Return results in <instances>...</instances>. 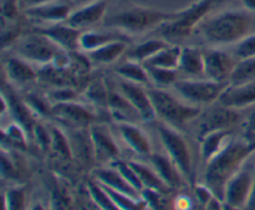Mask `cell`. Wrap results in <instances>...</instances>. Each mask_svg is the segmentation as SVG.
Returning <instances> with one entry per match:
<instances>
[{
    "instance_id": "obj_17",
    "label": "cell",
    "mask_w": 255,
    "mask_h": 210,
    "mask_svg": "<svg viewBox=\"0 0 255 210\" xmlns=\"http://www.w3.org/2000/svg\"><path fill=\"white\" fill-rule=\"evenodd\" d=\"M106 10L107 0H96V1L81 5L76 10H72L66 22L79 30L86 29L101 21L105 17Z\"/></svg>"
},
{
    "instance_id": "obj_7",
    "label": "cell",
    "mask_w": 255,
    "mask_h": 210,
    "mask_svg": "<svg viewBox=\"0 0 255 210\" xmlns=\"http://www.w3.org/2000/svg\"><path fill=\"white\" fill-rule=\"evenodd\" d=\"M15 51L16 56L26 60L30 64L42 67L51 64L57 54L64 50L60 49L49 37L36 31L20 37L15 45Z\"/></svg>"
},
{
    "instance_id": "obj_18",
    "label": "cell",
    "mask_w": 255,
    "mask_h": 210,
    "mask_svg": "<svg viewBox=\"0 0 255 210\" xmlns=\"http://www.w3.org/2000/svg\"><path fill=\"white\" fill-rule=\"evenodd\" d=\"M107 111L117 123H137L142 121L137 109L119 90L110 89Z\"/></svg>"
},
{
    "instance_id": "obj_5",
    "label": "cell",
    "mask_w": 255,
    "mask_h": 210,
    "mask_svg": "<svg viewBox=\"0 0 255 210\" xmlns=\"http://www.w3.org/2000/svg\"><path fill=\"white\" fill-rule=\"evenodd\" d=\"M216 6L213 0H198L187 9L176 11V16L158 27L164 40L183 39L189 36L204 20L206 15Z\"/></svg>"
},
{
    "instance_id": "obj_49",
    "label": "cell",
    "mask_w": 255,
    "mask_h": 210,
    "mask_svg": "<svg viewBox=\"0 0 255 210\" xmlns=\"http://www.w3.org/2000/svg\"><path fill=\"white\" fill-rule=\"evenodd\" d=\"M252 111L249 112L247 116L246 121H244V128H246V133L255 134V105L252 106Z\"/></svg>"
},
{
    "instance_id": "obj_38",
    "label": "cell",
    "mask_w": 255,
    "mask_h": 210,
    "mask_svg": "<svg viewBox=\"0 0 255 210\" xmlns=\"http://www.w3.org/2000/svg\"><path fill=\"white\" fill-rule=\"evenodd\" d=\"M141 196L151 210H176L174 201L168 198V194L153 189H143Z\"/></svg>"
},
{
    "instance_id": "obj_44",
    "label": "cell",
    "mask_w": 255,
    "mask_h": 210,
    "mask_svg": "<svg viewBox=\"0 0 255 210\" xmlns=\"http://www.w3.org/2000/svg\"><path fill=\"white\" fill-rule=\"evenodd\" d=\"M111 166H114L115 168H116L117 171L122 174V176H124V178L126 179V181L128 182V183L131 184L134 189H137L139 193L143 191V187H142V183H141V181H139L138 176H137L136 172H134V169L132 168L131 164H129L128 162H124V161H120V159H117V161L112 162Z\"/></svg>"
},
{
    "instance_id": "obj_55",
    "label": "cell",
    "mask_w": 255,
    "mask_h": 210,
    "mask_svg": "<svg viewBox=\"0 0 255 210\" xmlns=\"http://www.w3.org/2000/svg\"><path fill=\"white\" fill-rule=\"evenodd\" d=\"M223 210H241V209L236 208V207H232V206H229V204L224 203V202H223Z\"/></svg>"
},
{
    "instance_id": "obj_8",
    "label": "cell",
    "mask_w": 255,
    "mask_h": 210,
    "mask_svg": "<svg viewBox=\"0 0 255 210\" xmlns=\"http://www.w3.org/2000/svg\"><path fill=\"white\" fill-rule=\"evenodd\" d=\"M227 86L228 84L214 82L206 79L178 80L172 87L187 104L202 107L204 105H213L218 101Z\"/></svg>"
},
{
    "instance_id": "obj_24",
    "label": "cell",
    "mask_w": 255,
    "mask_h": 210,
    "mask_svg": "<svg viewBox=\"0 0 255 210\" xmlns=\"http://www.w3.org/2000/svg\"><path fill=\"white\" fill-rule=\"evenodd\" d=\"M148 158L149 161H151L153 169L157 172V174L161 177L162 181H163L172 191L181 188L182 184H183L184 178L181 174V172L178 171V168L176 167V164H174L168 157L152 153Z\"/></svg>"
},
{
    "instance_id": "obj_41",
    "label": "cell",
    "mask_w": 255,
    "mask_h": 210,
    "mask_svg": "<svg viewBox=\"0 0 255 210\" xmlns=\"http://www.w3.org/2000/svg\"><path fill=\"white\" fill-rule=\"evenodd\" d=\"M27 138L29 136L25 129L16 122H12L6 128L2 129V139H7L12 146H16L17 148H26Z\"/></svg>"
},
{
    "instance_id": "obj_13",
    "label": "cell",
    "mask_w": 255,
    "mask_h": 210,
    "mask_svg": "<svg viewBox=\"0 0 255 210\" xmlns=\"http://www.w3.org/2000/svg\"><path fill=\"white\" fill-rule=\"evenodd\" d=\"M117 90L126 97L129 104L137 109V112L141 116L142 121L149 122L157 118L156 111L152 105L151 97H149L148 90L144 89V86L132 82L125 81L120 79L117 84Z\"/></svg>"
},
{
    "instance_id": "obj_15",
    "label": "cell",
    "mask_w": 255,
    "mask_h": 210,
    "mask_svg": "<svg viewBox=\"0 0 255 210\" xmlns=\"http://www.w3.org/2000/svg\"><path fill=\"white\" fill-rule=\"evenodd\" d=\"M37 32L49 37L54 44L66 52H75L80 50V37L82 31L66 22L49 24L45 27L36 29Z\"/></svg>"
},
{
    "instance_id": "obj_57",
    "label": "cell",
    "mask_w": 255,
    "mask_h": 210,
    "mask_svg": "<svg viewBox=\"0 0 255 210\" xmlns=\"http://www.w3.org/2000/svg\"><path fill=\"white\" fill-rule=\"evenodd\" d=\"M224 1H227V0H213L214 5H218V4H222V2H224Z\"/></svg>"
},
{
    "instance_id": "obj_3",
    "label": "cell",
    "mask_w": 255,
    "mask_h": 210,
    "mask_svg": "<svg viewBox=\"0 0 255 210\" xmlns=\"http://www.w3.org/2000/svg\"><path fill=\"white\" fill-rule=\"evenodd\" d=\"M148 94L157 118L174 128L186 126L188 122L198 118L202 113V107L187 104L183 100L181 101L164 89L152 87L148 90Z\"/></svg>"
},
{
    "instance_id": "obj_34",
    "label": "cell",
    "mask_w": 255,
    "mask_h": 210,
    "mask_svg": "<svg viewBox=\"0 0 255 210\" xmlns=\"http://www.w3.org/2000/svg\"><path fill=\"white\" fill-rule=\"evenodd\" d=\"M100 186L104 188V191L106 192L107 196L112 199V202H114L117 207H120L122 210H147V209H149L143 198H132V197L126 196V194L119 193V192L114 191V189L107 188V187L102 186V184H100Z\"/></svg>"
},
{
    "instance_id": "obj_9",
    "label": "cell",
    "mask_w": 255,
    "mask_h": 210,
    "mask_svg": "<svg viewBox=\"0 0 255 210\" xmlns=\"http://www.w3.org/2000/svg\"><path fill=\"white\" fill-rule=\"evenodd\" d=\"M242 119L239 111L223 106L217 101V105L212 106L204 113L199 114V122L197 126L198 138H203L211 132L221 129H232V127L239 123Z\"/></svg>"
},
{
    "instance_id": "obj_30",
    "label": "cell",
    "mask_w": 255,
    "mask_h": 210,
    "mask_svg": "<svg viewBox=\"0 0 255 210\" xmlns=\"http://www.w3.org/2000/svg\"><path fill=\"white\" fill-rule=\"evenodd\" d=\"M116 74L119 75L120 79L125 81L132 82V84L142 85V86H148L151 84V79L147 72V69L142 64L136 61L127 60L126 62L121 64L116 67Z\"/></svg>"
},
{
    "instance_id": "obj_40",
    "label": "cell",
    "mask_w": 255,
    "mask_h": 210,
    "mask_svg": "<svg viewBox=\"0 0 255 210\" xmlns=\"http://www.w3.org/2000/svg\"><path fill=\"white\" fill-rule=\"evenodd\" d=\"M24 101L30 107L35 116L51 117L52 116V104L50 100L39 96L36 94H29L24 97Z\"/></svg>"
},
{
    "instance_id": "obj_2",
    "label": "cell",
    "mask_w": 255,
    "mask_h": 210,
    "mask_svg": "<svg viewBox=\"0 0 255 210\" xmlns=\"http://www.w3.org/2000/svg\"><path fill=\"white\" fill-rule=\"evenodd\" d=\"M252 16L243 10H227L198 25L204 40L214 46L236 45L249 35L252 29Z\"/></svg>"
},
{
    "instance_id": "obj_35",
    "label": "cell",
    "mask_w": 255,
    "mask_h": 210,
    "mask_svg": "<svg viewBox=\"0 0 255 210\" xmlns=\"http://www.w3.org/2000/svg\"><path fill=\"white\" fill-rule=\"evenodd\" d=\"M144 66V65H143ZM149 75L151 82L154 87L158 89H164V87L173 86L178 81V70H168L161 69V67L153 66H144Z\"/></svg>"
},
{
    "instance_id": "obj_36",
    "label": "cell",
    "mask_w": 255,
    "mask_h": 210,
    "mask_svg": "<svg viewBox=\"0 0 255 210\" xmlns=\"http://www.w3.org/2000/svg\"><path fill=\"white\" fill-rule=\"evenodd\" d=\"M50 128V133H51V147L50 148L55 152L59 157H61L62 159H72V149L71 144H70L69 137L64 133V131H61L57 127L51 126Z\"/></svg>"
},
{
    "instance_id": "obj_10",
    "label": "cell",
    "mask_w": 255,
    "mask_h": 210,
    "mask_svg": "<svg viewBox=\"0 0 255 210\" xmlns=\"http://www.w3.org/2000/svg\"><path fill=\"white\" fill-rule=\"evenodd\" d=\"M255 166L249 163V159L244 166L229 179L224 191V203L243 210L248 201L252 186H253Z\"/></svg>"
},
{
    "instance_id": "obj_28",
    "label": "cell",
    "mask_w": 255,
    "mask_h": 210,
    "mask_svg": "<svg viewBox=\"0 0 255 210\" xmlns=\"http://www.w3.org/2000/svg\"><path fill=\"white\" fill-rule=\"evenodd\" d=\"M128 163L131 164V167L138 176L143 189H153V191H158L166 194L171 193L172 189L162 181L161 177L153 169V167L151 168V167L139 163V162H128Z\"/></svg>"
},
{
    "instance_id": "obj_21",
    "label": "cell",
    "mask_w": 255,
    "mask_h": 210,
    "mask_svg": "<svg viewBox=\"0 0 255 210\" xmlns=\"http://www.w3.org/2000/svg\"><path fill=\"white\" fill-rule=\"evenodd\" d=\"M117 129L122 141L131 148L134 153L142 157H149L152 154V146L149 138L143 129L137 123H117Z\"/></svg>"
},
{
    "instance_id": "obj_26",
    "label": "cell",
    "mask_w": 255,
    "mask_h": 210,
    "mask_svg": "<svg viewBox=\"0 0 255 210\" xmlns=\"http://www.w3.org/2000/svg\"><path fill=\"white\" fill-rule=\"evenodd\" d=\"M179 72L188 76H199L204 75V55L203 50L194 46L182 47L181 57L178 64Z\"/></svg>"
},
{
    "instance_id": "obj_12",
    "label": "cell",
    "mask_w": 255,
    "mask_h": 210,
    "mask_svg": "<svg viewBox=\"0 0 255 210\" xmlns=\"http://www.w3.org/2000/svg\"><path fill=\"white\" fill-rule=\"evenodd\" d=\"M52 117L72 128H90L96 123V114L79 101L52 105Z\"/></svg>"
},
{
    "instance_id": "obj_4",
    "label": "cell",
    "mask_w": 255,
    "mask_h": 210,
    "mask_svg": "<svg viewBox=\"0 0 255 210\" xmlns=\"http://www.w3.org/2000/svg\"><path fill=\"white\" fill-rule=\"evenodd\" d=\"M176 16V12H166L149 7L134 6L131 9L122 10L109 17L106 26L120 30L129 34H139L154 27H159L164 22Z\"/></svg>"
},
{
    "instance_id": "obj_43",
    "label": "cell",
    "mask_w": 255,
    "mask_h": 210,
    "mask_svg": "<svg viewBox=\"0 0 255 210\" xmlns=\"http://www.w3.org/2000/svg\"><path fill=\"white\" fill-rule=\"evenodd\" d=\"M233 56L237 60L255 57V34L247 35L244 39L237 42L233 49Z\"/></svg>"
},
{
    "instance_id": "obj_22",
    "label": "cell",
    "mask_w": 255,
    "mask_h": 210,
    "mask_svg": "<svg viewBox=\"0 0 255 210\" xmlns=\"http://www.w3.org/2000/svg\"><path fill=\"white\" fill-rule=\"evenodd\" d=\"M92 176L97 183L102 184L107 188H111L119 193L132 197V198H142L141 193L134 189L114 166H110L109 168L95 169Z\"/></svg>"
},
{
    "instance_id": "obj_37",
    "label": "cell",
    "mask_w": 255,
    "mask_h": 210,
    "mask_svg": "<svg viewBox=\"0 0 255 210\" xmlns=\"http://www.w3.org/2000/svg\"><path fill=\"white\" fill-rule=\"evenodd\" d=\"M2 210H26V191L24 187H11L4 192Z\"/></svg>"
},
{
    "instance_id": "obj_29",
    "label": "cell",
    "mask_w": 255,
    "mask_h": 210,
    "mask_svg": "<svg viewBox=\"0 0 255 210\" xmlns=\"http://www.w3.org/2000/svg\"><path fill=\"white\" fill-rule=\"evenodd\" d=\"M169 42L164 39H149L146 41L141 42V44L136 45V46L131 47L127 50L126 57L127 60L131 61L139 62V64H144L148 59H151L153 55L161 51L162 49L167 47Z\"/></svg>"
},
{
    "instance_id": "obj_56",
    "label": "cell",
    "mask_w": 255,
    "mask_h": 210,
    "mask_svg": "<svg viewBox=\"0 0 255 210\" xmlns=\"http://www.w3.org/2000/svg\"><path fill=\"white\" fill-rule=\"evenodd\" d=\"M30 210H45V208L40 203H36V204H34L31 208H30Z\"/></svg>"
},
{
    "instance_id": "obj_39",
    "label": "cell",
    "mask_w": 255,
    "mask_h": 210,
    "mask_svg": "<svg viewBox=\"0 0 255 210\" xmlns=\"http://www.w3.org/2000/svg\"><path fill=\"white\" fill-rule=\"evenodd\" d=\"M87 192H89L95 206L100 210H122L112 202V199L107 196L104 188L96 181H91L87 183Z\"/></svg>"
},
{
    "instance_id": "obj_31",
    "label": "cell",
    "mask_w": 255,
    "mask_h": 210,
    "mask_svg": "<svg viewBox=\"0 0 255 210\" xmlns=\"http://www.w3.org/2000/svg\"><path fill=\"white\" fill-rule=\"evenodd\" d=\"M182 47L178 45H171L162 49L161 51L157 52L156 55L147 60L144 66H153V67H161V69H168V70H177L179 64V57H181Z\"/></svg>"
},
{
    "instance_id": "obj_47",
    "label": "cell",
    "mask_w": 255,
    "mask_h": 210,
    "mask_svg": "<svg viewBox=\"0 0 255 210\" xmlns=\"http://www.w3.org/2000/svg\"><path fill=\"white\" fill-rule=\"evenodd\" d=\"M194 194H196V199L198 202L199 207H202V208H206L207 204L212 201V198H214L213 193L206 184L197 186L196 189H194Z\"/></svg>"
},
{
    "instance_id": "obj_50",
    "label": "cell",
    "mask_w": 255,
    "mask_h": 210,
    "mask_svg": "<svg viewBox=\"0 0 255 210\" xmlns=\"http://www.w3.org/2000/svg\"><path fill=\"white\" fill-rule=\"evenodd\" d=\"M243 210H255V173H254L253 186H252L251 193H249V197H248V201H247Z\"/></svg>"
},
{
    "instance_id": "obj_54",
    "label": "cell",
    "mask_w": 255,
    "mask_h": 210,
    "mask_svg": "<svg viewBox=\"0 0 255 210\" xmlns=\"http://www.w3.org/2000/svg\"><path fill=\"white\" fill-rule=\"evenodd\" d=\"M74 4H77V5H85V4H89V2H92V1H96V0H71Z\"/></svg>"
},
{
    "instance_id": "obj_48",
    "label": "cell",
    "mask_w": 255,
    "mask_h": 210,
    "mask_svg": "<svg viewBox=\"0 0 255 210\" xmlns=\"http://www.w3.org/2000/svg\"><path fill=\"white\" fill-rule=\"evenodd\" d=\"M1 166H2V176L7 177V178H15L17 176V169L14 166L12 161L10 159V157L7 158L5 151L1 154Z\"/></svg>"
},
{
    "instance_id": "obj_33",
    "label": "cell",
    "mask_w": 255,
    "mask_h": 210,
    "mask_svg": "<svg viewBox=\"0 0 255 210\" xmlns=\"http://www.w3.org/2000/svg\"><path fill=\"white\" fill-rule=\"evenodd\" d=\"M255 81V57L238 60L229 79V85H243Z\"/></svg>"
},
{
    "instance_id": "obj_51",
    "label": "cell",
    "mask_w": 255,
    "mask_h": 210,
    "mask_svg": "<svg viewBox=\"0 0 255 210\" xmlns=\"http://www.w3.org/2000/svg\"><path fill=\"white\" fill-rule=\"evenodd\" d=\"M204 210H223V202L219 201L218 198H212V201L207 204Z\"/></svg>"
},
{
    "instance_id": "obj_6",
    "label": "cell",
    "mask_w": 255,
    "mask_h": 210,
    "mask_svg": "<svg viewBox=\"0 0 255 210\" xmlns=\"http://www.w3.org/2000/svg\"><path fill=\"white\" fill-rule=\"evenodd\" d=\"M157 132L161 138L162 146L168 154V158L176 164L184 181L192 179L193 167H192L191 151L184 137L179 133L178 129L163 122L157 126Z\"/></svg>"
},
{
    "instance_id": "obj_45",
    "label": "cell",
    "mask_w": 255,
    "mask_h": 210,
    "mask_svg": "<svg viewBox=\"0 0 255 210\" xmlns=\"http://www.w3.org/2000/svg\"><path fill=\"white\" fill-rule=\"evenodd\" d=\"M32 138L36 139L39 147L41 149H44V151H46V149H49L51 147V133H50V128L42 126L41 123L35 124Z\"/></svg>"
},
{
    "instance_id": "obj_52",
    "label": "cell",
    "mask_w": 255,
    "mask_h": 210,
    "mask_svg": "<svg viewBox=\"0 0 255 210\" xmlns=\"http://www.w3.org/2000/svg\"><path fill=\"white\" fill-rule=\"evenodd\" d=\"M56 0H22L26 7H31V6H37V5H44V4H49V2H55Z\"/></svg>"
},
{
    "instance_id": "obj_20",
    "label": "cell",
    "mask_w": 255,
    "mask_h": 210,
    "mask_svg": "<svg viewBox=\"0 0 255 210\" xmlns=\"http://www.w3.org/2000/svg\"><path fill=\"white\" fill-rule=\"evenodd\" d=\"M4 71L9 81L17 86H27L39 80V72L32 64L19 56L7 57L4 61Z\"/></svg>"
},
{
    "instance_id": "obj_16",
    "label": "cell",
    "mask_w": 255,
    "mask_h": 210,
    "mask_svg": "<svg viewBox=\"0 0 255 210\" xmlns=\"http://www.w3.org/2000/svg\"><path fill=\"white\" fill-rule=\"evenodd\" d=\"M218 102L228 108L246 109L255 105V81L243 85H229L222 92Z\"/></svg>"
},
{
    "instance_id": "obj_53",
    "label": "cell",
    "mask_w": 255,
    "mask_h": 210,
    "mask_svg": "<svg viewBox=\"0 0 255 210\" xmlns=\"http://www.w3.org/2000/svg\"><path fill=\"white\" fill-rule=\"evenodd\" d=\"M242 2L248 11L255 12V0H242Z\"/></svg>"
},
{
    "instance_id": "obj_27",
    "label": "cell",
    "mask_w": 255,
    "mask_h": 210,
    "mask_svg": "<svg viewBox=\"0 0 255 210\" xmlns=\"http://www.w3.org/2000/svg\"><path fill=\"white\" fill-rule=\"evenodd\" d=\"M129 42L127 41H115L111 44H107L105 46L99 47L94 51L87 52L90 61L96 65H109L114 64L115 61L120 59L122 55H125L128 50Z\"/></svg>"
},
{
    "instance_id": "obj_46",
    "label": "cell",
    "mask_w": 255,
    "mask_h": 210,
    "mask_svg": "<svg viewBox=\"0 0 255 210\" xmlns=\"http://www.w3.org/2000/svg\"><path fill=\"white\" fill-rule=\"evenodd\" d=\"M1 14L2 19H6L9 21L15 20L19 15V7L15 0H2L1 2Z\"/></svg>"
},
{
    "instance_id": "obj_1",
    "label": "cell",
    "mask_w": 255,
    "mask_h": 210,
    "mask_svg": "<svg viewBox=\"0 0 255 210\" xmlns=\"http://www.w3.org/2000/svg\"><path fill=\"white\" fill-rule=\"evenodd\" d=\"M255 153V134L246 133L241 138H232L229 143L206 164L204 184L213 196L223 202L229 179Z\"/></svg>"
},
{
    "instance_id": "obj_42",
    "label": "cell",
    "mask_w": 255,
    "mask_h": 210,
    "mask_svg": "<svg viewBox=\"0 0 255 210\" xmlns=\"http://www.w3.org/2000/svg\"><path fill=\"white\" fill-rule=\"evenodd\" d=\"M80 95L75 91L72 87L69 86H59L47 94V99L50 100L52 105L65 104V102H75L79 101Z\"/></svg>"
},
{
    "instance_id": "obj_23",
    "label": "cell",
    "mask_w": 255,
    "mask_h": 210,
    "mask_svg": "<svg viewBox=\"0 0 255 210\" xmlns=\"http://www.w3.org/2000/svg\"><path fill=\"white\" fill-rule=\"evenodd\" d=\"M115 41L129 42L131 40L125 32L120 31V30H115V31H94V30H90V31H84L81 34L80 50L90 52Z\"/></svg>"
},
{
    "instance_id": "obj_32",
    "label": "cell",
    "mask_w": 255,
    "mask_h": 210,
    "mask_svg": "<svg viewBox=\"0 0 255 210\" xmlns=\"http://www.w3.org/2000/svg\"><path fill=\"white\" fill-rule=\"evenodd\" d=\"M109 91L110 89L102 79L92 80L89 82L84 91L86 101L91 106L100 109H107L109 106Z\"/></svg>"
},
{
    "instance_id": "obj_25",
    "label": "cell",
    "mask_w": 255,
    "mask_h": 210,
    "mask_svg": "<svg viewBox=\"0 0 255 210\" xmlns=\"http://www.w3.org/2000/svg\"><path fill=\"white\" fill-rule=\"evenodd\" d=\"M232 137V129H221V131L211 132L201 138V157L204 164L208 163L213 157H216L229 141Z\"/></svg>"
},
{
    "instance_id": "obj_19",
    "label": "cell",
    "mask_w": 255,
    "mask_h": 210,
    "mask_svg": "<svg viewBox=\"0 0 255 210\" xmlns=\"http://www.w3.org/2000/svg\"><path fill=\"white\" fill-rule=\"evenodd\" d=\"M71 12V6L69 4L56 1L26 7V10H25V14H26L27 17L37 20V21L47 22V24H57V22L67 21Z\"/></svg>"
},
{
    "instance_id": "obj_11",
    "label": "cell",
    "mask_w": 255,
    "mask_h": 210,
    "mask_svg": "<svg viewBox=\"0 0 255 210\" xmlns=\"http://www.w3.org/2000/svg\"><path fill=\"white\" fill-rule=\"evenodd\" d=\"M204 55V76L214 82L229 84V79L238 60L233 54L219 49L203 50Z\"/></svg>"
},
{
    "instance_id": "obj_14",
    "label": "cell",
    "mask_w": 255,
    "mask_h": 210,
    "mask_svg": "<svg viewBox=\"0 0 255 210\" xmlns=\"http://www.w3.org/2000/svg\"><path fill=\"white\" fill-rule=\"evenodd\" d=\"M95 159L100 162H115L120 157V149L109 128L105 124L94 123L90 127Z\"/></svg>"
}]
</instances>
